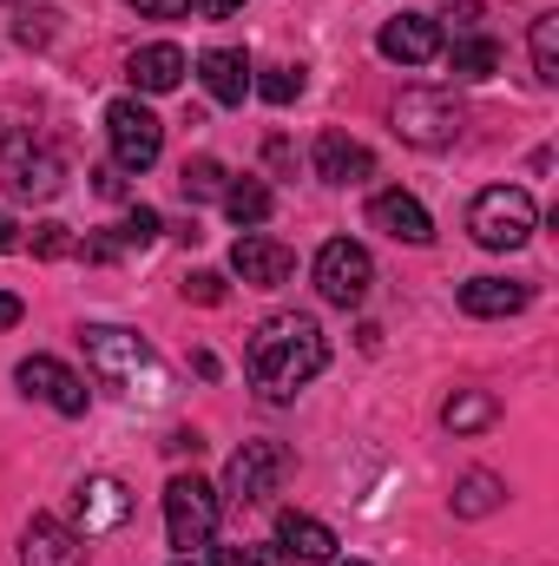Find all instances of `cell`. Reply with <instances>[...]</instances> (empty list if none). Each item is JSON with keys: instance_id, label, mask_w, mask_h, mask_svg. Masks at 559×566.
<instances>
[{"instance_id": "1", "label": "cell", "mask_w": 559, "mask_h": 566, "mask_svg": "<svg viewBox=\"0 0 559 566\" xmlns=\"http://www.w3.org/2000/svg\"><path fill=\"white\" fill-rule=\"evenodd\" d=\"M323 369H329V343H323L316 316L283 310L271 323H257V336H251V382L264 389V402H289Z\"/></svg>"}, {"instance_id": "2", "label": "cell", "mask_w": 559, "mask_h": 566, "mask_svg": "<svg viewBox=\"0 0 559 566\" xmlns=\"http://www.w3.org/2000/svg\"><path fill=\"white\" fill-rule=\"evenodd\" d=\"M80 343H86V369H93L106 389H119L126 402H165V396H171V369H165V356L145 343L139 329L86 323Z\"/></svg>"}, {"instance_id": "3", "label": "cell", "mask_w": 559, "mask_h": 566, "mask_svg": "<svg viewBox=\"0 0 559 566\" xmlns=\"http://www.w3.org/2000/svg\"><path fill=\"white\" fill-rule=\"evenodd\" d=\"M534 224H540V211H534V198L520 185H487L467 205V231H474L481 251H520L534 238Z\"/></svg>"}, {"instance_id": "4", "label": "cell", "mask_w": 559, "mask_h": 566, "mask_svg": "<svg viewBox=\"0 0 559 566\" xmlns=\"http://www.w3.org/2000/svg\"><path fill=\"white\" fill-rule=\"evenodd\" d=\"M165 534L178 554H204L218 541V488L198 474H171L165 481Z\"/></svg>"}, {"instance_id": "5", "label": "cell", "mask_w": 559, "mask_h": 566, "mask_svg": "<svg viewBox=\"0 0 559 566\" xmlns=\"http://www.w3.org/2000/svg\"><path fill=\"white\" fill-rule=\"evenodd\" d=\"M461 106H454V93H441V86H409L402 99H395V133L421 151H441V145L461 139Z\"/></svg>"}, {"instance_id": "6", "label": "cell", "mask_w": 559, "mask_h": 566, "mask_svg": "<svg viewBox=\"0 0 559 566\" xmlns=\"http://www.w3.org/2000/svg\"><path fill=\"white\" fill-rule=\"evenodd\" d=\"M369 283H376V264H369V251H362L356 238H329V244L316 251V290H323V303L362 310V303H369Z\"/></svg>"}, {"instance_id": "7", "label": "cell", "mask_w": 559, "mask_h": 566, "mask_svg": "<svg viewBox=\"0 0 559 566\" xmlns=\"http://www.w3.org/2000/svg\"><path fill=\"white\" fill-rule=\"evenodd\" d=\"M106 139H113V165L119 171H151L158 151H165V126L139 99H113L106 106Z\"/></svg>"}, {"instance_id": "8", "label": "cell", "mask_w": 559, "mask_h": 566, "mask_svg": "<svg viewBox=\"0 0 559 566\" xmlns=\"http://www.w3.org/2000/svg\"><path fill=\"white\" fill-rule=\"evenodd\" d=\"M283 474H289V454H283L277 441H244L231 454V468H224V494L238 507H257V501H271L283 488Z\"/></svg>"}, {"instance_id": "9", "label": "cell", "mask_w": 559, "mask_h": 566, "mask_svg": "<svg viewBox=\"0 0 559 566\" xmlns=\"http://www.w3.org/2000/svg\"><path fill=\"white\" fill-rule=\"evenodd\" d=\"M60 178H66V165H60L53 145H33V139H20V133L0 145V185L13 198H53Z\"/></svg>"}, {"instance_id": "10", "label": "cell", "mask_w": 559, "mask_h": 566, "mask_svg": "<svg viewBox=\"0 0 559 566\" xmlns=\"http://www.w3.org/2000/svg\"><path fill=\"white\" fill-rule=\"evenodd\" d=\"M13 382H20L27 396H40L53 416H86V402H93V389H86L66 363H53V356H27V363L13 369Z\"/></svg>"}, {"instance_id": "11", "label": "cell", "mask_w": 559, "mask_h": 566, "mask_svg": "<svg viewBox=\"0 0 559 566\" xmlns=\"http://www.w3.org/2000/svg\"><path fill=\"white\" fill-rule=\"evenodd\" d=\"M126 514H133L126 481H113V474H86V481H80V494H73V527H80L86 541H93V534H113Z\"/></svg>"}, {"instance_id": "12", "label": "cell", "mask_w": 559, "mask_h": 566, "mask_svg": "<svg viewBox=\"0 0 559 566\" xmlns=\"http://www.w3.org/2000/svg\"><path fill=\"white\" fill-rule=\"evenodd\" d=\"M376 53L395 60V66H428V60H441V20H428V13H395V20H382Z\"/></svg>"}, {"instance_id": "13", "label": "cell", "mask_w": 559, "mask_h": 566, "mask_svg": "<svg viewBox=\"0 0 559 566\" xmlns=\"http://www.w3.org/2000/svg\"><path fill=\"white\" fill-rule=\"evenodd\" d=\"M20 566H86V534L66 527L60 514H33L20 541Z\"/></svg>"}, {"instance_id": "14", "label": "cell", "mask_w": 559, "mask_h": 566, "mask_svg": "<svg viewBox=\"0 0 559 566\" xmlns=\"http://www.w3.org/2000/svg\"><path fill=\"white\" fill-rule=\"evenodd\" d=\"M231 271L251 283V290H277V283H289L296 258L283 251L277 238H264V231H244V238L231 244Z\"/></svg>"}, {"instance_id": "15", "label": "cell", "mask_w": 559, "mask_h": 566, "mask_svg": "<svg viewBox=\"0 0 559 566\" xmlns=\"http://www.w3.org/2000/svg\"><path fill=\"white\" fill-rule=\"evenodd\" d=\"M316 178L323 185H362V178H376V151L349 133H323L316 139Z\"/></svg>"}, {"instance_id": "16", "label": "cell", "mask_w": 559, "mask_h": 566, "mask_svg": "<svg viewBox=\"0 0 559 566\" xmlns=\"http://www.w3.org/2000/svg\"><path fill=\"white\" fill-rule=\"evenodd\" d=\"M369 224L389 231L395 244H428L434 238V218L421 211V198H409V191H376L369 198Z\"/></svg>"}, {"instance_id": "17", "label": "cell", "mask_w": 559, "mask_h": 566, "mask_svg": "<svg viewBox=\"0 0 559 566\" xmlns=\"http://www.w3.org/2000/svg\"><path fill=\"white\" fill-rule=\"evenodd\" d=\"M198 80H204V93H211L218 106H244V93H251V60H244L238 46H211V53H198Z\"/></svg>"}, {"instance_id": "18", "label": "cell", "mask_w": 559, "mask_h": 566, "mask_svg": "<svg viewBox=\"0 0 559 566\" xmlns=\"http://www.w3.org/2000/svg\"><path fill=\"white\" fill-rule=\"evenodd\" d=\"M126 73H133V86H139V93H171V86L191 73V60H184V46L151 40V46H139V53L126 60Z\"/></svg>"}, {"instance_id": "19", "label": "cell", "mask_w": 559, "mask_h": 566, "mask_svg": "<svg viewBox=\"0 0 559 566\" xmlns=\"http://www.w3.org/2000/svg\"><path fill=\"white\" fill-rule=\"evenodd\" d=\"M534 303V290L514 277H467L461 283V310L467 316H520Z\"/></svg>"}, {"instance_id": "20", "label": "cell", "mask_w": 559, "mask_h": 566, "mask_svg": "<svg viewBox=\"0 0 559 566\" xmlns=\"http://www.w3.org/2000/svg\"><path fill=\"white\" fill-rule=\"evenodd\" d=\"M277 541L296 554V560H336V534H329L316 514H296V507H283V514H277Z\"/></svg>"}, {"instance_id": "21", "label": "cell", "mask_w": 559, "mask_h": 566, "mask_svg": "<svg viewBox=\"0 0 559 566\" xmlns=\"http://www.w3.org/2000/svg\"><path fill=\"white\" fill-rule=\"evenodd\" d=\"M271 211H277V198H271L264 178H231V185H224V218H231L238 231H257Z\"/></svg>"}, {"instance_id": "22", "label": "cell", "mask_w": 559, "mask_h": 566, "mask_svg": "<svg viewBox=\"0 0 559 566\" xmlns=\"http://www.w3.org/2000/svg\"><path fill=\"white\" fill-rule=\"evenodd\" d=\"M500 501H507V481L487 474V468H474V474L454 481V514H461V521H481V514H494Z\"/></svg>"}, {"instance_id": "23", "label": "cell", "mask_w": 559, "mask_h": 566, "mask_svg": "<svg viewBox=\"0 0 559 566\" xmlns=\"http://www.w3.org/2000/svg\"><path fill=\"white\" fill-rule=\"evenodd\" d=\"M447 66H454V80H494L500 73V46L487 33H461L447 46Z\"/></svg>"}, {"instance_id": "24", "label": "cell", "mask_w": 559, "mask_h": 566, "mask_svg": "<svg viewBox=\"0 0 559 566\" xmlns=\"http://www.w3.org/2000/svg\"><path fill=\"white\" fill-rule=\"evenodd\" d=\"M494 416H500V402L487 389H454L447 409H441V422L454 428V434H481V428H494Z\"/></svg>"}, {"instance_id": "25", "label": "cell", "mask_w": 559, "mask_h": 566, "mask_svg": "<svg viewBox=\"0 0 559 566\" xmlns=\"http://www.w3.org/2000/svg\"><path fill=\"white\" fill-rule=\"evenodd\" d=\"M224 185H231V171H224L218 158H184V171H178V191H184L191 205H204V198H224Z\"/></svg>"}, {"instance_id": "26", "label": "cell", "mask_w": 559, "mask_h": 566, "mask_svg": "<svg viewBox=\"0 0 559 566\" xmlns=\"http://www.w3.org/2000/svg\"><path fill=\"white\" fill-rule=\"evenodd\" d=\"M534 80L540 86H559V13H540L534 20Z\"/></svg>"}, {"instance_id": "27", "label": "cell", "mask_w": 559, "mask_h": 566, "mask_svg": "<svg viewBox=\"0 0 559 566\" xmlns=\"http://www.w3.org/2000/svg\"><path fill=\"white\" fill-rule=\"evenodd\" d=\"M251 93H264L271 106H289L303 93V66H264V80H251Z\"/></svg>"}, {"instance_id": "28", "label": "cell", "mask_w": 559, "mask_h": 566, "mask_svg": "<svg viewBox=\"0 0 559 566\" xmlns=\"http://www.w3.org/2000/svg\"><path fill=\"white\" fill-rule=\"evenodd\" d=\"M158 231H165V218H158V211H151V205H133V211H126V224H119V238H113V244H151V238H158Z\"/></svg>"}, {"instance_id": "29", "label": "cell", "mask_w": 559, "mask_h": 566, "mask_svg": "<svg viewBox=\"0 0 559 566\" xmlns=\"http://www.w3.org/2000/svg\"><path fill=\"white\" fill-rule=\"evenodd\" d=\"M66 251H80L66 224H40V231H33V258H66Z\"/></svg>"}, {"instance_id": "30", "label": "cell", "mask_w": 559, "mask_h": 566, "mask_svg": "<svg viewBox=\"0 0 559 566\" xmlns=\"http://www.w3.org/2000/svg\"><path fill=\"white\" fill-rule=\"evenodd\" d=\"M224 296H231V290H224L218 271H191V277H184V303H224Z\"/></svg>"}, {"instance_id": "31", "label": "cell", "mask_w": 559, "mask_h": 566, "mask_svg": "<svg viewBox=\"0 0 559 566\" xmlns=\"http://www.w3.org/2000/svg\"><path fill=\"white\" fill-rule=\"evenodd\" d=\"M211 566H257V547H204Z\"/></svg>"}, {"instance_id": "32", "label": "cell", "mask_w": 559, "mask_h": 566, "mask_svg": "<svg viewBox=\"0 0 559 566\" xmlns=\"http://www.w3.org/2000/svg\"><path fill=\"white\" fill-rule=\"evenodd\" d=\"M126 7H139L145 20H178V13H184L191 0H126Z\"/></svg>"}, {"instance_id": "33", "label": "cell", "mask_w": 559, "mask_h": 566, "mask_svg": "<svg viewBox=\"0 0 559 566\" xmlns=\"http://www.w3.org/2000/svg\"><path fill=\"white\" fill-rule=\"evenodd\" d=\"M238 7H244V0H191V13H198V20H231Z\"/></svg>"}, {"instance_id": "34", "label": "cell", "mask_w": 559, "mask_h": 566, "mask_svg": "<svg viewBox=\"0 0 559 566\" xmlns=\"http://www.w3.org/2000/svg\"><path fill=\"white\" fill-rule=\"evenodd\" d=\"M474 13H481V7H474V0H447V20H454V27H461V33H474Z\"/></svg>"}, {"instance_id": "35", "label": "cell", "mask_w": 559, "mask_h": 566, "mask_svg": "<svg viewBox=\"0 0 559 566\" xmlns=\"http://www.w3.org/2000/svg\"><path fill=\"white\" fill-rule=\"evenodd\" d=\"M20 316H27V303H20V296H13V290H0V329H13V323H20Z\"/></svg>"}, {"instance_id": "36", "label": "cell", "mask_w": 559, "mask_h": 566, "mask_svg": "<svg viewBox=\"0 0 559 566\" xmlns=\"http://www.w3.org/2000/svg\"><path fill=\"white\" fill-rule=\"evenodd\" d=\"M13 244H20V231H13V218L0 211V251H13Z\"/></svg>"}, {"instance_id": "37", "label": "cell", "mask_w": 559, "mask_h": 566, "mask_svg": "<svg viewBox=\"0 0 559 566\" xmlns=\"http://www.w3.org/2000/svg\"><path fill=\"white\" fill-rule=\"evenodd\" d=\"M171 566H211V560H204V554H178Z\"/></svg>"}, {"instance_id": "38", "label": "cell", "mask_w": 559, "mask_h": 566, "mask_svg": "<svg viewBox=\"0 0 559 566\" xmlns=\"http://www.w3.org/2000/svg\"><path fill=\"white\" fill-rule=\"evenodd\" d=\"M342 566H369V560H342Z\"/></svg>"}]
</instances>
